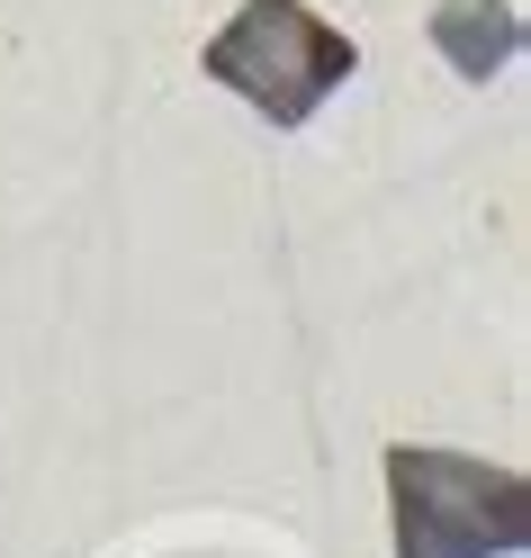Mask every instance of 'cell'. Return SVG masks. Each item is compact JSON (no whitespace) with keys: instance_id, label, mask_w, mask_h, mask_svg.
<instances>
[{"instance_id":"1","label":"cell","mask_w":531,"mask_h":558,"mask_svg":"<svg viewBox=\"0 0 531 558\" xmlns=\"http://www.w3.org/2000/svg\"><path fill=\"white\" fill-rule=\"evenodd\" d=\"M387 513H397V558H514L531 541L522 469L433 441L387 450Z\"/></svg>"},{"instance_id":"2","label":"cell","mask_w":531,"mask_h":558,"mask_svg":"<svg viewBox=\"0 0 531 558\" xmlns=\"http://www.w3.org/2000/svg\"><path fill=\"white\" fill-rule=\"evenodd\" d=\"M361 73V46L306 0H243V10L207 37V82L253 99L270 126H306L325 99Z\"/></svg>"},{"instance_id":"3","label":"cell","mask_w":531,"mask_h":558,"mask_svg":"<svg viewBox=\"0 0 531 558\" xmlns=\"http://www.w3.org/2000/svg\"><path fill=\"white\" fill-rule=\"evenodd\" d=\"M433 46H442L469 82H486V73H505V63H514L522 27H514L505 0H442V10H433Z\"/></svg>"}]
</instances>
